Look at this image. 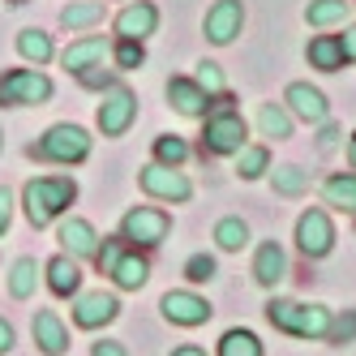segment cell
<instances>
[{
    "label": "cell",
    "instance_id": "f1b7e54d",
    "mask_svg": "<svg viewBox=\"0 0 356 356\" xmlns=\"http://www.w3.org/2000/svg\"><path fill=\"white\" fill-rule=\"evenodd\" d=\"M60 22L69 31H82V26H95V22H104V5H95V0H78V5H69L60 13Z\"/></svg>",
    "mask_w": 356,
    "mask_h": 356
},
{
    "label": "cell",
    "instance_id": "b9f144b4",
    "mask_svg": "<svg viewBox=\"0 0 356 356\" xmlns=\"http://www.w3.org/2000/svg\"><path fill=\"white\" fill-rule=\"evenodd\" d=\"M95 356H129V352H124V343H116V339H104V343H95Z\"/></svg>",
    "mask_w": 356,
    "mask_h": 356
},
{
    "label": "cell",
    "instance_id": "3957f363",
    "mask_svg": "<svg viewBox=\"0 0 356 356\" xmlns=\"http://www.w3.org/2000/svg\"><path fill=\"white\" fill-rule=\"evenodd\" d=\"M52 99V78L39 69H9L0 73V108H31Z\"/></svg>",
    "mask_w": 356,
    "mask_h": 356
},
{
    "label": "cell",
    "instance_id": "7a4b0ae2",
    "mask_svg": "<svg viewBox=\"0 0 356 356\" xmlns=\"http://www.w3.org/2000/svg\"><path fill=\"white\" fill-rule=\"evenodd\" d=\"M31 155L47 159V163H82L90 155V134L82 124H52L39 146H31Z\"/></svg>",
    "mask_w": 356,
    "mask_h": 356
},
{
    "label": "cell",
    "instance_id": "ab89813d",
    "mask_svg": "<svg viewBox=\"0 0 356 356\" xmlns=\"http://www.w3.org/2000/svg\"><path fill=\"white\" fill-rule=\"evenodd\" d=\"M339 47H343V65H352V60H356V26H348V31L339 35Z\"/></svg>",
    "mask_w": 356,
    "mask_h": 356
},
{
    "label": "cell",
    "instance_id": "74e56055",
    "mask_svg": "<svg viewBox=\"0 0 356 356\" xmlns=\"http://www.w3.org/2000/svg\"><path fill=\"white\" fill-rule=\"evenodd\" d=\"M120 253H124V249H120V241H108L104 249L95 253V262H99V270H104V275H112V270H116V262H120Z\"/></svg>",
    "mask_w": 356,
    "mask_h": 356
},
{
    "label": "cell",
    "instance_id": "ee69618b",
    "mask_svg": "<svg viewBox=\"0 0 356 356\" xmlns=\"http://www.w3.org/2000/svg\"><path fill=\"white\" fill-rule=\"evenodd\" d=\"M9 348H13V326L0 322V352H9Z\"/></svg>",
    "mask_w": 356,
    "mask_h": 356
},
{
    "label": "cell",
    "instance_id": "ffe728a7",
    "mask_svg": "<svg viewBox=\"0 0 356 356\" xmlns=\"http://www.w3.org/2000/svg\"><path fill=\"white\" fill-rule=\"evenodd\" d=\"M305 56H309V65H314V69H322V73L343 69V47H339V35H318V39H309Z\"/></svg>",
    "mask_w": 356,
    "mask_h": 356
},
{
    "label": "cell",
    "instance_id": "277c9868",
    "mask_svg": "<svg viewBox=\"0 0 356 356\" xmlns=\"http://www.w3.org/2000/svg\"><path fill=\"white\" fill-rule=\"evenodd\" d=\"M245 120L241 112H211L207 116V129H202V146L211 150V155H241L245 150Z\"/></svg>",
    "mask_w": 356,
    "mask_h": 356
},
{
    "label": "cell",
    "instance_id": "5b68a950",
    "mask_svg": "<svg viewBox=\"0 0 356 356\" xmlns=\"http://www.w3.org/2000/svg\"><path fill=\"white\" fill-rule=\"evenodd\" d=\"M134 116H138V95L129 86H108L104 104H99V129H104V138H120L134 124Z\"/></svg>",
    "mask_w": 356,
    "mask_h": 356
},
{
    "label": "cell",
    "instance_id": "e0dca14e",
    "mask_svg": "<svg viewBox=\"0 0 356 356\" xmlns=\"http://www.w3.org/2000/svg\"><path fill=\"white\" fill-rule=\"evenodd\" d=\"M35 343H39L47 356L69 352V330H65V322L56 318V309H39V314H35Z\"/></svg>",
    "mask_w": 356,
    "mask_h": 356
},
{
    "label": "cell",
    "instance_id": "f35d334b",
    "mask_svg": "<svg viewBox=\"0 0 356 356\" xmlns=\"http://www.w3.org/2000/svg\"><path fill=\"white\" fill-rule=\"evenodd\" d=\"M82 78V86H90V90H99V86H112V69H104V65H95V69H86V73H78Z\"/></svg>",
    "mask_w": 356,
    "mask_h": 356
},
{
    "label": "cell",
    "instance_id": "83f0119b",
    "mask_svg": "<svg viewBox=\"0 0 356 356\" xmlns=\"http://www.w3.org/2000/svg\"><path fill=\"white\" fill-rule=\"evenodd\" d=\"M35 284H39L35 258H17V262H13V279H9V292H13L17 300H26V296L35 292Z\"/></svg>",
    "mask_w": 356,
    "mask_h": 356
},
{
    "label": "cell",
    "instance_id": "30bf717a",
    "mask_svg": "<svg viewBox=\"0 0 356 356\" xmlns=\"http://www.w3.org/2000/svg\"><path fill=\"white\" fill-rule=\"evenodd\" d=\"M284 104H288V112L292 116H300L305 124H326V95L318 90V86H309V82H292L288 86V95H284Z\"/></svg>",
    "mask_w": 356,
    "mask_h": 356
},
{
    "label": "cell",
    "instance_id": "9a60e30c",
    "mask_svg": "<svg viewBox=\"0 0 356 356\" xmlns=\"http://www.w3.org/2000/svg\"><path fill=\"white\" fill-rule=\"evenodd\" d=\"M104 56H108V39H104V35H86V39H78V43H69L60 60H65L69 73H86V69H95V65H104Z\"/></svg>",
    "mask_w": 356,
    "mask_h": 356
},
{
    "label": "cell",
    "instance_id": "5bb4252c",
    "mask_svg": "<svg viewBox=\"0 0 356 356\" xmlns=\"http://www.w3.org/2000/svg\"><path fill=\"white\" fill-rule=\"evenodd\" d=\"M168 104L181 116H207L211 112V95L202 90L193 78H172L168 82Z\"/></svg>",
    "mask_w": 356,
    "mask_h": 356
},
{
    "label": "cell",
    "instance_id": "4fadbf2b",
    "mask_svg": "<svg viewBox=\"0 0 356 356\" xmlns=\"http://www.w3.org/2000/svg\"><path fill=\"white\" fill-rule=\"evenodd\" d=\"M155 26H159V9L150 5V0H138V5H129V9H120V17H116V35L120 39H146V35H155Z\"/></svg>",
    "mask_w": 356,
    "mask_h": 356
},
{
    "label": "cell",
    "instance_id": "ac0fdd59",
    "mask_svg": "<svg viewBox=\"0 0 356 356\" xmlns=\"http://www.w3.org/2000/svg\"><path fill=\"white\" fill-rule=\"evenodd\" d=\"M60 241L69 249V258H95V253H99V236H95V227L86 219H65Z\"/></svg>",
    "mask_w": 356,
    "mask_h": 356
},
{
    "label": "cell",
    "instance_id": "4316f807",
    "mask_svg": "<svg viewBox=\"0 0 356 356\" xmlns=\"http://www.w3.org/2000/svg\"><path fill=\"white\" fill-rule=\"evenodd\" d=\"M219 356H262V343L253 330H227L219 339Z\"/></svg>",
    "mask_w": 356,
    "mask_h": 356
},
{
    "label": "cell",
    "instance_id": "4dcf8cb0",
    "mask_svg": "<svg viewBox=\"0 0 356 356\" xmlns=\"http://www.w3.org/2000/svg\"><path fill=\"white\" fill-rule=\"evenodd\" d=\"M309 189V172H300L296 163H284V168H275V193H284V197H296Z\"/></svg>",
    "mask_w": 356,
    "mask_h": 356
},
{
    "label": "cell",
    "instance_id": "8992f818",
    "mask_svg": "<svg viewBox=\"0 0 356 356\" xmlns=\"http://www.w3.org/2000/svg\"><path fill=\"white\" fill-rule=\"evenodd\" d=\"M168 232H172V219H168L163 211H155V207H138V211L124 215V223H120V241H134V245H142V249L163 245Z\"/></svg>",
    "mask_w": 356,
    "mask_h": 356
},
{
    "label": "cell",
    "instance_id": "60d3db41",
    "mask_svg": "<svg viewBox=\"0 0 356 356\" xmlns=\"http://www.w3.org/2000/svg\"><path fill=\"white\" fill-rule=\"evenodd\" d=\"M9 215H13V193H9V189H0V232L9 227Z\"/></svg>",
    "mask_w": 356,
    "mask_h": 356
},
{
    "label": "cell",
    "instance_id": "8fae6325",
    "mask_svg": "<svg viewBox=\"0 0 356 356\" xmlns=\"http://www.w3.org/2000/svg\"><path fill=\"white\" fill-rule=\"evenodd\" d=\"M163 318L176 322V326H202L211 318V305L193 292H168L163 296Z\"/></svg>",
    "mask_w": 356,
    "mask_h": 356
},
{
    "label": "cell",
    "instance_id": "c3c4849f",
    "mask_svg": "<svg viewBox=\"0 0 356 356\" xmlns=\"http://www.w3.org/2000/svg\"><path fill=\"white\" fill-rule=\"evenodd\" d=\"M0 150H5V134H0Z\"/></svg>",
    "mask_w": 356,
    "mask_h": 356
},
{
    "label": "cell",
    "instance_id": "cb8c5ba5",
    "mask_svg": "<svg viewBox=\"0 0 356 356\" xmlns=\"http://www.w3.org/2000/svg\"><path fill=\"white\" fill-rule=\"evenodd\" d=\"M258 129H262L266 138H275V142L292 138V112H288L284 104H262V108H258Z\"/></svg>",
    "mask_w": 356,
    "mask_h": 356
},
{
    "label": "cell",
    "instance_id": "ba28073f",
    "mask_svg": "<svg viewBox=\"0 0 356 356\" xmlns=\"http://www.w3.org/2000/svg\"><path fill=\"white\" fill-rule=\"evenodd\" d=\"M142 189H146L150 197H163V202H189V193H193L189 176L176 172V168H163V163L142 168Z\"/></svg>",
    "mask_w": 356,
    "mask_h": 356
},
{
    "label": "cell",
    "instance_id": "484cf974",
    "mask_svg": "<svg viewBox=\"0 0 356 356\" xmlns=\"http://www.w3.org/2000/svg\"><path fill=\"white\" fill-rule=\"evenodd\" d=\"M146 258H138V253H120V262H116V270H112V279H116V288H142L146 284Z\"/></svg>",
    "mask_w": 356,
    "mask_h": 356
},
{
    "label": "cell",
    "instance_id": "d590c367",
    "mask_svg": "<svg viewBox=\"0 0 356 356\" xmlns=\"http://www.w3.org/2000/svg\"><path fill=\"white\" fill-rule=\"evenodd\" d=\"M207 95H223V73H219V65L215 60H202L197 65V78H193Z\"/></svg>",
    "mask_w": 356,
    "mask_h": 356
},
{
    "label": "cell",
    "instance_id": "d4e9b609",
    "mask_svg": "<svg viewBox=\"0 0 356 356\" xmlns=\"http://www.w3.org/2000/svg\"><path fill=\"white\" fill-rule=\"evenodd\" d=\"M17 52L26 56V60H35V65H47L56 56V47H52V39H47L43 31H22L17 35Z\"/></svg>",
    "mask_w": 356,
    "mask_h": 356
},
{
    "label": "cell",
    "instance_id": "1f68e13d",
    "mask_svg": "<svg viewBox=\"0 0 356 356\" xmlns=\"http://www.w3.org/2000/svg\"><path fill=\"white\" fill-rule=\"evenodd\" d=\"M266 168H270V150H266V146H245V150H241L236 172L245 176V181H258Z\"/></svg>",
    "mask_w": 356,
    "mask_h": 356
},
{
    "label": "cell",
    "instance_id": "d6a6232c",
    "mask_svg": "<svg viewBox=\"0 0 356 356\" xmlns=\"http://www.w3.org/2000/svg\"><path fill=\"white\" fill-rule=\"evenodd\" d=\"M215 241H219V249H232V253L245 249V245H249V227H245V219H236V215L223 219V223L215 227Z\"/></svg>",
    "mask_w": 356,
    "mask_h": 356
},
{
    "label": "cell",
    "instance_id": "f6af8a7d",
    "mask_svg": "<svg viewBox=\"0 0 356 356\" xmlns=\"http://www.w3.org/2000/svg\"><path fill=\"white\" fill-rule=\"evenodd\" d=\"M172 356H207V352H202V348H193V343H185V348H176Z\"/></svg>",
    "mask_w": 356,
    "mask_h": 356
},
{
    "label": "cell",
    "instance_id": "7bdbcfd3",
    "mask_svg": "<svg viewBox=\"0 0 356 356\" xmlns=\"http://www.w3.org/2000/svg\"><path fill=\"white\" fill-rule=\"evenodd\" d=\"M335 138H339V129H335V124H326V129H322V155H326V150H335Z\"/></svg>",
    "mask_w": 356,
    "mask_h": 356
},
{
    "label": "cell",
    "instance_id": "7dc6e473",
    "mask_svg": "<svg viewBox=\"0 0 356 356\" xmlns=\"http://www.w3.org/2000/svg\"><path fill=\"white\" fill-rule=\"evenodd\" d=\"M9 5H26V0H9Z\"/></svg>",
    "mask_w": 356,
    "mask_h": 356
},
{
    "label": "cell",
    "instance_id": "bcb514c9",
    "mask_svg": "<svg viewBox=\"0 0 356 356\" xmlns=\"http://www.w3.org/2000/svg\"><path fill=\"white\" fill-rule=\"evenodd\" d=\"M348 163L356 168V134H352V142H348Z\"/></svg>",
    "mask_w": 356,
    "mask_h": 356
},
{
    "label": "cell",
    "instance_id": "9c48e42d",
    "mask_svg": "<svg viewBox=\"0 0 356 356\" xmlns=\"http://www.w3.org/2000/svg\"><path fill=\"white\" fill-rule=\"evenodd\" d=\"M245 26V5L241 0H215L207 9V39L211 43H232Z\"/></svg>",
    "mask_w": 356,
    "mask_h": 356
},
{
    "label": "cell",
    "instance_id": "8d00e7d4",
    "mask_svg": "<svg viewBox=\"0 0 356 356\" xmlns=\"http://www.w3.org/2000/svg\"><path fill=\"white\" fill-rule=\"evenodd\" d=\"M326 339H335V343H352V339H356V314L348 309L339 322H330V335H326Z\"/></svg>",
    "mask_w": 356,
    "mask_h": 356
},
{
    "label": "cell",
    "instance_id": "2e32d148",
    "mask_svg": "<svg viewBox=\"0 0 356 356\" xmlns=\"http://www.w3.org/2000/svg\"><path fill=\"white\" fill-rule=\"evenodd\" d=\"M288 335H296V339H326L330 335V309L326 305H296Z\"/></svg>",
    "mask_w": 356,
    "mask_h": 356
},
{
    "label": "cell",
    "instance_id": "f546056e",
    "mask_svg": "<svg viewBox=\"0 0 356 356\" xmlns=\"http://www.w3.org/2000/svg\"><path fill=\"white\" fill-rule=\"evenodd\" d=\"M185 159H189L185 138H176V134H159V142H155V163H163V168H181Z\"/></svg>",
    "mask_w": 356,
    "mask_h": 356
},
{
    "label": "cell",
    "instance_id": "d6986e66",
    "mask_svg": "<svg viewBox=\"0 0 356 356\" xmlns=\"http://www.w3.org/2000/svg\"><path fill=\"white\" fill-rule=\"evenodd\" d=\"M284 275H288V258H284V249H279L275 241H266V245L258 249V258H253V279H258L262 288H275Z\"/></svg>",
    "mask_w": 356,
    "mask_h": 356
},
{
    "label": "cell",
    "instance_id": "52a82bcc",
    "mask_svg": "<svg viewBox=\"0 0 356 356\" xmlns=\"http://www.w3.org/2000/svg\"><path fill=\"white\" fill-rule=\"evenodd\" d=\"M296 245L305 258H326L335 249V227H330V215L326 211H305L296 219Z\"/></svg>",
    "mask_w": 356,
    "mask_h": 356
},
{
    "label": "cell",
    "instance_id": "7c38bea8",
    "mask_svg": "<svg viewBox=\"0 0 356 356\" xmlns=\"http://www.w3.org/2000/svg\"><path fill=\"white\" fill-rule=\"evenodd\" d=\"M116 314H120L116 296L99 288V292H86V296L78 300V309H73V322H78V326H86V330H95V326H108Z\"/></svg>",
    "mask_w": 356,
    "mask_h": 356
},
{
    "label": "cell",
    "instance_id": "6da1fadb",
    "mask_svg": "<svg viewBox=\"0 0 356 356\" xmlns=\"http://www.w3.org/2000/svg\"><path fill=\"white\" fill-rule=\"evenodd\" d=\"M22 197H26V219L35 227H47L73 197H78V185L65 181V176H39V181L26 185V193H22Z\"/></svg>",
    "mask_w": 356,
    "mask_h": 356
},
{
    "label": "cell",
    "instance_id": "7402d4cb",
    "mask_svg": "<svg viewBox=\"0 0 356 356\" xmlns=\"http://www.w3.org/2000/svg\"><path fill=\"white\" fill-rule=\"evenodd\" d=\"M322 197H326V207L356 215V172H339V176H330V181L322 185Z\"/></svg>",
    "mask_w": 356,
    "mask_h": 356
},
{
    "label": "cell",
    "instance_id": "603a6c76",
    "mask_svg": "<svg viewBox=\"0 0 356 356\" xmlns=\"http://www.w3.org/2000/svg\"><path fill=\"white\" fill-rule=\"evenodd\" d=\"M305 22H309V26H318V31H326V26H343V22H348V0H309Z\"/></svg>",
    "mask_w": 356,
    "mask_h": 356
},
{
    "label": "cell",
    "instance_id": "e575fe53",
    "mask_svg": "<svg viewBox=\"0 0 356 356\" xmlns=\"http://www.w3.org/2000/svg\"><path fill=\"white\" fill-rule=\"evenodd\" d=\"M185 279L189 284H207V279H215V258L211 253H193V258L185 262Z\"/></svg>",
    "mask_w": 356,
    "mask_h": 356
},
{
    "label": "cell",
    "instance_id": "836d02e7",
    "mask_svg": "<svg viewBox=\"0 0 356 356\" xmlns=\"http://www.w3.org/2000/svg\"><path fill=\"white\" fill-rule=\"evenodd\" d=\"M112 60H116V69H138V65L146 60V47H142L138 39H116Z\"/></svg>",
    "mask_w": 356,
    "mask_h": 356
},
{
    "label": "cell",
    "instance_id": "44dd1931",
    "mask_svg": "<svg viewBox=\"0 0 356 356\" xmlns=\"http://www.w3.org/2000/svg\"><path fill=\"white\" fill-rule=\"evenodd\" d=\"M78 284H82V270H78V262H73L69 253H60V258L47 262V288H52L56 296H73Z\"/></svg>",
    "mask_w": 356,
    "mask_h": 356
}]
</instances>
